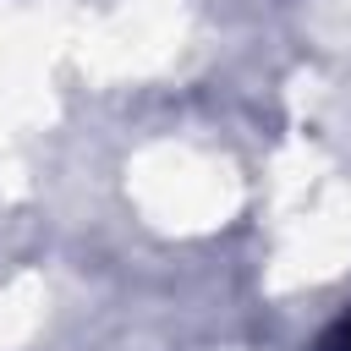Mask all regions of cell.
<instances>
[{
    "mask_svg": "<svg viewBox=\"0 0 351 351\" xmlns=\"http://www.w3.org/2000/svg\"><path fill=\"white\" fill-rule=\"evenodd\" d=\"M329 351H351V318H346V324H340V335H335V340H329Z\"/></svg>",
    "mask_w": 351,
    "mask_h": 351,
    "instance_id": "obj_1",
    "label": "cell"
}]
</instances>
